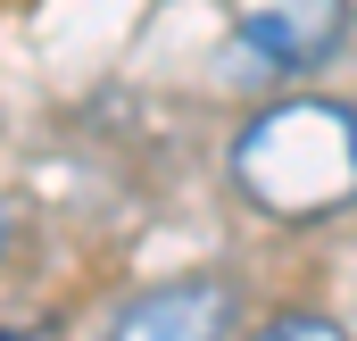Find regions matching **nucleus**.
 <instances>
[{
    "mask_svg": "<svg viewBox=\"0 0 357 341\" xmlns=\"http://www.w3.org/2000/svg\"><path fill=\"white\" fill-rule=\"evenodd\" d=\"M108 341H233V291L216 275L150 283L108 317Z\"/></svg>",
    "mask_w": 357,
    "mask_h": 341,
    "instance_id": "3",
    "label": "nucleus"
},
{
    "mask_svg": "<svg viewBox=\"0 0 357 341\" xmlns=\"http://www.w3.org/2000/svg\"><path fill=\"white\" fill-rule=\"evenodd\" d=\"M0 258H8V208H0Z\"/></svg>",
    "mask_w": 357,
    "mask_h": 341,
    "instance_id": "5",
    "label": "nucleus"
},
{
    "mask_svg": "<svg viewBox=\"0 0 357 341\" xmlns=\"http://www.w3.org/2000/svg\"><path fill=\"white\" fill-rule=\"evenodd\" d=\"M341 25H349V0H266L233 25L225 42V75L233 84H282V75H307L341 50Z\"/></svg>",
    "mask_w": 357,
    "mask_h": 341,
    "instance_id": "2",
    "label": "nucleus"
},
{
    "mask_svg": "<svg viewBox=\"0 0 357 341\" xmlns=\"http://www.w3.org/2000/svg\"><path fill=\"white\" fill-rule=\"evenodd\" d=\"M266 341H349L333 317H282V325H266Z\"/></svg>",
    "mask_w": 357,
    "mask_h": 341,
    "instance_id": "4",
    "label": "nucleus"
},
{
    "mask_svg": "<svg viewBox=\"0 0 357 341\" xmlns=\"http://www.w3.org/2000/svg\"><path fill=\"white\" fill-rule=\"evenodd\" d=\"M233 191L266 217L357 208V108L349 100H274L233 133Z\"/></svg>",
    "mask_w": 357,
    "mask_h": 341,
    "instance_id": "1",
    "label": "nucleus"
}]
</instances>
